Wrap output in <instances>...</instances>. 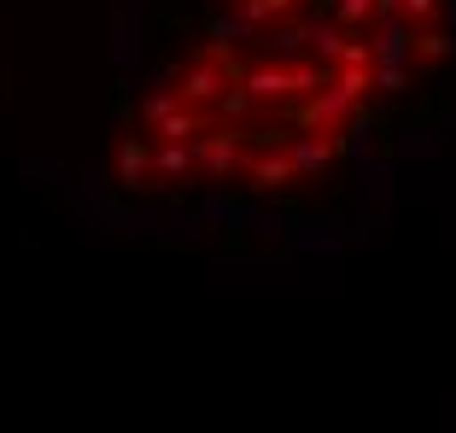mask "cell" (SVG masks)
<instances>
[{
    "label": "cell",
    "instance_id": "1",
    "mask_svg": "<svg viewBox=\"0 0 456 433\" xmlns=\"http://www.w3.org/2000/svg\"><path fill=\"white\" fill-rule=\"evenodd\" d=\"M439 47V0H205L129 100L134 193H275L322 176Z\"/></svg>",
    "mask_w": 456,
    "mask_h": 433
}]
</instances>
